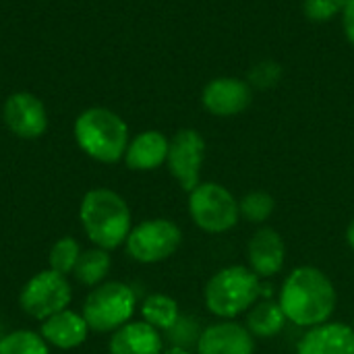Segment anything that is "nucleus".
<instances>
[{
	"instance_id": "f257e3e1",
	"label": "nucleus",
	"mask_w": 354,
	"mask_h": 354,
	"mask_svg": "<svg viewBox=\"0 0 354 354\" xmlns=\"http://www.w3.org/2000/svg\"><path fill=\"white\" fill-rule=\"evenodd\" d=\"M336 301V288L328 274L315 266H301L284 280L278 303L288 322L311 330L330 322Z\"/></svg>"
},
{
	"instance_id": "f03ea898",
	"label": "nucleus",
	"mask_w": 354,
	"mask_h": 354,
	"mask_svg": "<svg viewBox=\"0 0 354 354\" xmlns=\"http://www.w3.org/2000/svg\"><path fill=\"white\" fill-rule=\"evenodd\" d=\"M79 220L87 239L106 251L124 245L133 228L127 201L110 189L87 191L79 207Z\"/></svg>"
},
{
	"instance_id": "7ed1b4c3",
	"label": "nucleus",
	"mask_w": 354,
	"mask_h": 354,
	"mask_svg": "<svg viewBox=\"0 0 354 354\" xmlns=\"http://www.w3.org/2000/svg\"><path fill=\"white\" fill-rule=\"evenodd\" d=\"M73 131L77 145L102 164H114L127 153V122L108 108H87L77 116Z\"/></svg>"
},
{
	"instance_id": "20e7f679",
	"label": "nucleus",
	"mask_w": 354,
	"mask_h": 354,
	"mask_svg": "<svg viewBox=\"0 0 354 354\" xmlns=\"http://www.w3.org/2000/svg\"><path fill=\"white\" fill-rule=\"evenodd\" d=\"M261 295L259 278L245 266H230L216 272L203 290L207 309L222 319H234L249 311Z\"/></svg>"
},
{
	"instance_id": "39448f33",
	"label": "nucleus",
	"mask_w": 354,
	"mask_h": 354,
	"mask_svg": "<svg viewBox=\"0 0 354 354\" xmlns=\"http://www.w3.org/2000/svg\"><path fill=\"white\" fill-rule=\"evenodd\" d=\"M137 297L131 286L122 282H106L93 288L83 303V317L91 332H116L131 322Z\"/></svg>"
},
{
	"instance_id": "423d86ee",
	"label": "nucleus",
	"mask_w": 354,
	"mask_h": 354,
	"mask_svg": "<svg viewBox=\"0 0 354 354\" xmlns=\"http://www.w3.org/2000/svg\"><path fill=\"white\" fill-rule=\"evenodd\" d=\"M189 214L193 222L209 234H222L239 222V201L218 183H199L189 193Z\"/></svg>"
},
{
	"instance_id": "0eeeda50",
	"label": "nucleus",
	"mask_w": 354,
	"mask_h": 354,
	"mask_svg": "<svg viewBox=\"0 0 354 354\" xmlns=\"http://www.w3.org/2000/svg\"><path fill=\"white\" fill-rule=\"evenodd\" d=\"M183 243L180 228L166 218H153L131 228L127 236V253L139 263H160L172 257Z\"/></svg>"
},
{
	"instance_id": "6e6552de",
	"label": "nucleus",
	"mask_w": 354,
	"mask_h": 354,
	"mask_svg": "<svg viewBox=\"0 0 354 354\" xmlns=\"http://www.w3.org/2000/svg\"><path fill=\"white\" fill-rule=\"evenodd\" d=\"M71 299L73 290L66 282V276H60L52 270H44L25 282L19 295V305L29 317L44 322L54 313L68 309Z\"/></svg>"
},
{
	"instance_id": "1a4fd4ad",
	"label": "nucleus",
	"mask_w": 354,
	"mask_h": 354,
	"mask_svg": "<svg viewBox=\"0 0 354 354\" xmlns=\"http://www.w3.org/2000/svg\"><path fill=\"white\" fill-rule=\"evenodd\" d=\"M205 158V139L195 129H180L168 147V170L183 191L191 193L201 183V166Z\"/></svg>"
},
{
	"instance_id": "9d476101",
	"label": "nucleus",
	"mask_w": 354,
	"mask_h": 354,
	"mask_svg": "<svg viewBox=\"0 0 354 354\" xmlns=\"http://www.w3.org/2000/svg\"><path fill=\"white\" fill-rule=\"evenodd\" d=\"M203 108L220 118H230L243 114L253 102V87L249 81L236 77H216L201 93Z\"/></svg>"
},
{
	"instance_id": "9b49d317",
	"label": "nucleus",
	"mask_w": 354,
	"mask_h": 354,
	"mask_svg": "<svg viewBox=\"0 0 354 354\" xmlns=\"http://www.w3.org/2000/svg\"><path fill=\"white\" fill-rule=\"evenodd\" d=\"M4 122L8 131L21 139H37L48 129V112L39 97L27 91L12 93L4 102Z\"/></svg>"
},
{
	"instance_id": "f8f14e48",
	"label": "nucleus",
	"mask_w": 354,
	"mask_h": 354,
	"mask_svg": "<svg viewBox=\"0 0 354 354\" xmlns=\"http://www.w3.org/2000/svg\"><path fill=\"white\" fill-rule=\"evenodd\" d=\"M249 270L257 278H272L282 272L286 261V245L278 230L263 226L255 230L247 245Z\"/></svg>"
},
{
	"instance_id": "ddd939ff",
	"label": "nucleus",
	"mask_w": 354,
	"mask_h": 354,
	"mask_svg": "<svg viewBox=\"0 0 354 354\" xmlns=\"http://www.w3.org/2000/svg\"><path fill=\"white\" fill-rule=\"evenodd\" d=\"M255 338L236 322L207 326L197 342V354H253Z\"/></svg>"
},
{
	"instance_id": "4468645a",
	"label": "nucleus",
	"mask_w": 354,
	"mask_h": 354,
	"mask_svg": "<svg viewBox=\"0 0 354 354\" xmlns=\"http://www.w3.org/2000/svg\"><path fill=\"white\" fill-rule=\"evenodd\" d=\"M89 326L81 313H75L71 309H64L60 313H54L52 317L41 322L39 336L54 348L71 351L81 346L87 340Z\"/></svg>"
},
{
	"instance_id": "2eb2a0df",
	"label": "nucleus",
	"mask_w": 354,
	"mask_h": 354,
	"mask_svg": "<svg viewBox=\"0 0 354 354\" xmlns=\"http://www.w3.org/2000/svg\"><path fill=\"white\" fill-rule=\"evenodd\" d=\"M297 354H354V328L338 322L311 328L299 342Z\"/></svg>"
},
{
	"instance_id": "dca6fc26",
	"label": "nucleus",
	"mask_w": 354,
	"mask_h": 354,
	"mask_svg": "<svg viewBox=\"0 0 354 354\" xmlns=\"http://www.w3.org/2000/svg\"><path fill=\"white\" fill-rule=\"evenodd\" d=\"M110 354H162L164 340L147 322H129L110 338Z\"/></svg>"
},
{
	"instance_id": "f3484780",
	"label": "nucleus",
	"mask_w": 354,
	"mask_h": 354,
	"mask_svg": "<svg viewBox=\"0 0 354 354\" xmlns=\"http://www.w3.org/2000/svg\"><path fill=\"white\" fill-rule=\"evenodd\" d=\"M168 147H170V139L164 133H160V131L139 133L133 141H129V147L124 153V164L137 172L156 170L162 164H166Z\"/></svg>"
},
{
	"instance_id": "a211bd4d",
	"label": "nucleus",
	"mask_w": 354,
	"mask_h": 354,
	"mask_svg": "<svg viewBox=\"0 0 354 354\" xmlns=\"http://www.w3.org/2000/svg\"><path fill=\"white\" fill-rule=\"evenodd\" d=\"M286 322L288 319H286L280 303L263 301V303H257L249 309L245 328L251 332L253 338H274L282 332Z\"/></svg>"
},
{
	"instance_id": "6ab92c4d",
	"label": "nucleus",
	"mask_w": 354,
	"mask_h": 354,
	"mask_svg": "<svg viewBox=\"0 0 354 354\" xmlns=\"http://www.w3.org/2000/svg\"><path fill=\"white\" fill-rule=\"evenodd\" d=\"M143 322L153 326L158 332H168L180 317L178 303L168 295H149L141 305Z\"/></svg>"
},
{
	"instance_id": "aec40b11",
	"label": "nucleus",
	"mask_w": 354,
	"mask_h": 354,
	"mask_svg": "<svg viewBox=\"0 0 354 354\" xmlns=\"http://www.w3.org/2000/svg\"><path fill=\"white\" fill-rule=\"evenodd\" d=\"M112 268V257L106 249H89V251H83L77 266H75V272L73 276L85 284V286H100L104 282V278L108 276Z\"/></svg>"
},
{
	"instance_id": "412c9836",
	"label": "nucleus",
	"mask_w": 354,
	"mask_h": 354,
	"mask_svg": "<svg viewBox=\"0 0 354 354\" xmlns=\"http://www.w3.org/2000/svg\"><path fill=\"white\" fill-rule=\"evenodd\" d=\"M0 354H50V351L39 334L17 330L0 338Z\"/></svg>"
},
{
	"instance_id": "4be33fe9",
	"label": "nucleus",
	"mask_w": 354,
	"mask_h": 354,
	"mask_svg": "<svg viewBox=\"0 0 354 354\" xmlns=\"http://www.w3.org/2000/svg\"><path fill=\"white\" fill-rule=\"evenodd\" d=\"M81 247L79 243L73 239V236H64V239H58L52 249H50V255H48V263H50V270L60 274V276H68L75 272V266L81 257Z\"/></svg>"
},
{
	"instance_id": "5701e85b",
	"label": "nucleus",
	"mask_w": 354,
	"mask_h": 354,
	"mask_svg": "<svg viewBox=\"0 0 354 354\" xmlns=\"http://www.w3.org/2000/svg\"><path fill=\"white\" fill-rule=\"evenodd\" d=\"M276 209V201L266 191H251L239 201V212L253 224H263Z\"/></svg>"
},
{
	"instance_id": "b1692460",
	"label": "nucleus",
	"mask_w": 354,
	"mask_h": 354,
	"mask_svg": "<svg viewBox=\"0 0 354 354\" xmlns=\"http://www.w3.org/2000/svg\"><path fill=\"white\" fill-rule=\"evenodd\" d=\"M201 328L197 324L195 317H187V315H180L178 322L174 324L172 330H168V336H170V342L174 344L172 348H185V351H191V346L197 348V342L201 338Z\"/></svg>"
},
{
	"instance_id": "393cba45",
	"label": "nucleus",
	"mask_w": 354,
	"mask_h": 354,
	"mask_svg": "<svg viewBox=\"0 0 354 354\" xmlns=\"http://www.w3.org/2000/svg\"><path fill=\"white\" fill-rule=\"evenodd\" d=\"M348 0H303L305 17L315 23L332 21L336 15H342Z\"/></svg>"
},
{
	"instance_id": "a878e982",
	"label": "nucleus",
	"mask_w": 354,
	"mask_h": 354,
	"mask_svg": "<svg viewBox=\"0 0 354 354\" xmlns=\"http://www.w3.org/2000/svg\"><path fill=\"white\" fill-rule=\"evenodd\" d=\"M282 77V66L274 60H263L249 71V85L257 89H270L278 85Z\"/></svg>"
},
{
	"instance_id": "bb28decb",
	"label": "nucleus",
	"mask_w": 354,
	"mask_h": 354,
	"mask_svg": "<svg viewBox=\"0 0 354 354\" xmlns=\"http://www.w3.org/2000/svg\"><path fill=\"white\" fill-rule=\"evenodd\" d=\"M342 27H344L346 39L354 46V0H348L346 8L342 12Z\"/></svg>"
},
{
	"instance_id": "cd10ccee",
	"label": "nucleus",
	"mask_w": 354,
	"mask_h": 354,
	"mask_svg": "<svg viewBox=\"0 0 354 354\" xmlns=\"http://www.w3.org/2000/svg\"><path fill=\"white\" fill-rule=\"evenodd\" d=\"M346 243H348V247L354 251V220L348 224V228H346Z\"/></svg>"
},
{
	"instance_id": "c85d7f7f",
	"label": "nucleus",
	"mask_w": 354,
	"mask_h": 354,
	"mask_svg": "<svg viewBox=\"0 0 354 354\" xmlns=\"http://www.w3.org/2000/svg\"><path fill=\"white\" fill-rule=\"evenodd\" d=\"M162 354H193L191 351H185V348H170V351H166V353Z\"/></svg>"
},
{
	"instance_id": "c756f323",
	"label": "nucleus",
	"mask_w": 354,
	"mask_h": 354,
	"mask_svg": "<svg viewBox=\"0 0 354 354\" xmlns=\"http://www.w3.org/2000/svg\"><path fill=\"white\" fill-rule=\"evenodd\" d=\"M353 328H354V326H353Z\"/></svg>"
}]
</instances>
